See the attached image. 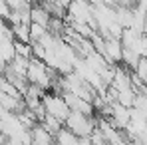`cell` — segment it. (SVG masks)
<instances>
[{
  "label": "cell",
  "mask_w": 147,
  "mask_h": 145,
  "mask_svg": "<svg viewBox=\"0 0 147 145\" xmlns=\"http://www.w3.org/2000/svg\"><path fill=\"white\" fill-rule=\"evenodd\" d=\"M58 76H60V74L54 72L44 60L34 58V56L30 58L28 70H26V80H28L30 84L38 86V88H42V90L46 92V90H52V86H54V82H56Z\"/></svg>",
  "instance_id": "obj_1"
},
{
  "label": "cell",
  "mask_w": 147,
  "mask_h": 145,
  "mask_svg": "<svg viewBox=\"0 0 147 145\" xmlns=\"http://www.w3.org/2000/svg\"><path fill=\"white\" fill-rule=\"evenodd\" d=\"M64 125L70 131H74L80 139H84V137H90L94 133V129L98 127V115H88V113H82V111H70Z\"/></svg>",
  "instance_id": "obj_2"
},
{
  "label": "cell",
  "mask_w": 147,
  "mask_h": 145,
  "mask_svg": "<svg viewBox=\"0 0 147 145\" xmlns=\"http://www.w3.org/2000/svg\"><path fill=\"white\" fill-rule=\"evenodd\" d=\"M42 105H44V109H46L48 115H54V117H58L60 121H66V117L70 115V105L64 99L62 92L46 90L44 96H42Z\"/></svg>",
  "instance_id": "obj_3"
},
{
  "label": "cell",
  "mask_w": 147,
  "mask_h": 145,
  "mask_svg": "<svg viewBox=\"0 0 147 145\" xmlns=\"http://www.w3.org/2000/svg\"><path fill=\"white\" fill-rule=\"evenodd\" d=\"M50 20H52V14H50V10H48L46 4H42V2H34V4L30 6V22H34V24H42V26L48 28ZM48 30H50V28H48Z\"/></svg>",
  "instance_id": "obj_4"
},
{
  "label": "cell",
  "mask_w": 147,
  "mask_h": 145,
  "mask_svg": "<svg viewBox=\"0 0 147 145\" xmlns=\"http://www.w3.org/2000/svg\"><path fill=\"white\" fill-rule=\"evenodd\" d=\"M30 135H32V143H54L56 141V135L46 129V125L42 121H36L32 127H30Z\"/></svg>",
  "instance_id": "obj_5"
},
{
  "label": "cell",
  "mask_w": 147,
  "mask_h": 145,
  "mask_svg": "<svg viewBox=\"0 0 147 145\" xmlns=\"http://www.w3.org/2000/svg\"><path fill=\"white\" fill-rule=\"evenodd\" d=\"M56 141H58V143H62V145H76V143H80V137L64 125V127L56 133Z\"/></svg>",
  "instance_id": "obj_6"
},
{
  "label": "cell",
  "mask_w": 147,
  "mask_h": 145,
  "mask_svg": "<svg viewBox=\"0 0 147 145\" xmlns=\"http://www.w3.org/2000/svg\"><path fill=\"white\" fill-rule=\"evenodd\" d=\"M131 72L135 74V76L143 82V86L147 88V58H143V56H141V58H139V62H137V66H135Z\"/></svg>",
  "instance_id": "obj_7"
},
{
  "label": "cell",
  "mask_w": 147,
  "mask_h": 145,
  "mask_svg": "<svg viewBox=\"0 0 147 145\" xmlns=\"http://www.w3.org/2000/svg\"><path fill=\"white\" fill-rule=\"evenodd\" d=\"M6 2V6L10 8V10H16V12H22V10H30V2L28 0H4Z\"/></svg>",
  "instance_id": "obj_8"
},
{
  "label": "cell",
  "mask_w": 147,
  "mask_h": 145,
  "mask_svg": "<svg viewBox=\"0 0 147 145\" xmlns=\"http://www.w3.org/2000/svg\"><path fill=\"white\" fill-rule=\"evenodd\" d=\"M54 2H56L58 6H62V8H66V10H68V6H70V2H72V0H54Z\"/></svg>",
  "instance_id": "obj_9"
}]
</instances>
